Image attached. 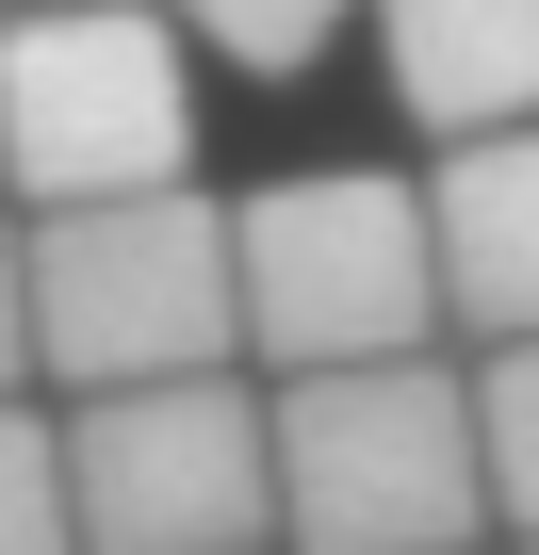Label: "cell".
Returning <instances> with one entry per match:
<instances>
[{"mask_svg": "<svg viewBox=\"0 0 539 555\" xmlns=\"http://www.w3.org/2000/svg\"><path fill=\"white\" fill-rule=\"evenodd\" d=\"M0 555H82V474L34 392H0Z\"/></svg>", "mask_w": 539, "mask_h": 555, "instance_id": "obj_8", "label": "cell"}, {"mask_svg": "<svg viewBox=\"0 0 539 555\" xmlns=\"http://www.w3.org/2000/svg\"><path fill=\"white\" fill-rule=\"evenodd\" d=\"M474 425H490V522L539 539V344H490L474 360Z\"/></svg>", "mask_w": 539, "mask_h": 555, "instance_id": "obj_10", "label": "cell"}, {"mask_svg": "<svg viewBox=\"0 0 539 555\" xmlns=\"http://www.w3.org/2000/svg\"><path fill=\"white\" fill-rule=\"evenodd\" d=\"M164 17L213 66H245V82H295V66H328V34L360 17V0H164Z\"/></svg>", "mask_w": 539, "mask_h": 555, "instance_id": "obj_9", "label": "cell"}, {"mask_svg": "<svg viewBox=\"0 0 539 555\" xmlns=\"http://www.w3.org/2000/svg\"><path fill=\"white\" fill-rule=\"evenodd\" d=\"M229 229H245V360H279V376L425 360V327H441V212H425V180L311 164V180H261Z\"/></svg>", "mask_w": 539, "mask_h": 555, "instance_id": "obj_3", "label": "cell"}, {"mask_svg": "<svg viewBox=\"0 0 539 555\" xmlns=\"http://www.w3.org/2000/svg\"><path fill=\"white\" fill-rule=\"evenodd\" d=\"M180 164H196L180 17H147V0H34V17H0V180L34 212L164 196Z\"/></svg>", "mask_w": 539, "mask_h": 555, "instance_id": "obj_4", "label": "cell"}, {"mask_svg": "<svg viewBox=\"0 0 539 555\" xmlns=\"http://www.w3.org/2000/svg\"><path fill=\"white\" fill-rule=\"evenodd\" d=\"M425 212H441V311L474 344H539V115L441 147Z\"/></svg>", "mask_w": 539, "mask_h": 555, "instance_id": "obj_6", "label": "cell"}, {"mask_svg": "<svg viewBox=\"0 0 539 555\" xmlns=\"http://www.w3.org/2000/svg\"><path fill=\"white\" fill-rule=\"evenodd\" d=\"M34 229H0V392H34Z\"/></svg>", "mask_w": 539, "mask_h": 555, "instance_id": "obj_11", "label": "cell"}, {"mask_svg": "<svg viewBox=\"0 0 539 555\" xmlns=\"http://www.w3.org/2000/svg\"><path fill=\"white\" fill-rule=\"evenodd\" d=\"M376 50H393V99L425 147L539 115V0H376Z\"/></svg>", "mask_w": 539, "mask_h": 555, "instance_id": "obj_7", "label": "cell"}, {"mask_svg": "<svg viewBox=\"0 0 539 555\" xmlns=\"http://www.w3.org/2000/svg\"><path fill=\"white\" fill-rule=\"evenodd\" d=\"M82 555H279V409L245 376H147L66 409Z\"/></svg>", "mask_w": 539, "mask_h": 555, "instance_id": "obj_5", "label": "cell"}, {"mask_svg": "<svg viewBox=\"0 0 539 555\" xmlns=\"http://www.w3.org/2000/svg\"><path fill=\"white\" fill-rule=\"evenodd\" d=\"M34 360H50L66 392L229 376V360H245V229H229L196 180L34 212Z\"/></svg>", "mask_w": 539, "mask_h": 555, "instance_id": "obj_2", "label": "cell"}, {"mask_svg": "<svg viewBox=\"0 0 539 555\" xmlns=\"http://www.w3.org/2000/svg\"><path fill=\"white\" fill-rule=\"evenodd\" d=\"M523 555H539V539H523Z\"/></svg>", "mask_w": 539, "mask_h": 555, "instance_id": "obj_12", "label": "cell"}, {"mask_svg": "<svg viewBox=\"0 0 539 555\" xmlns=\"http://www.w3.org/2000/svg\"><path fill=\"white\" fill-rule=\"evenodd\" d=\"M490 539V425L441 360L279 376V555H474Z\"/></svg>", "mask_w": 539, "mask_h": 555, "instance_id": "obj_1", "label": "cell"}]
</instances>
